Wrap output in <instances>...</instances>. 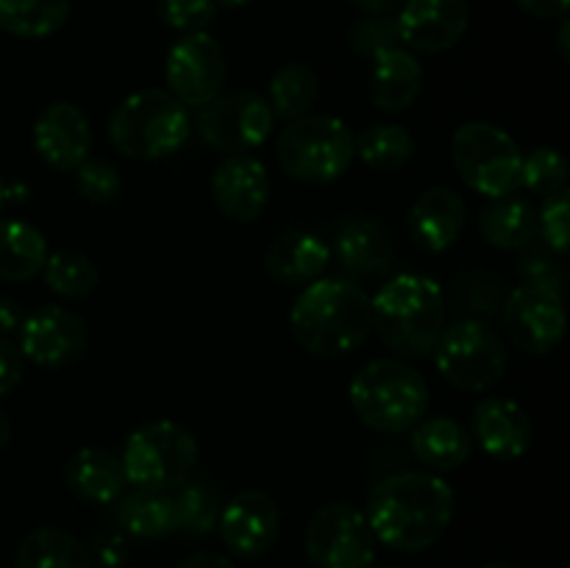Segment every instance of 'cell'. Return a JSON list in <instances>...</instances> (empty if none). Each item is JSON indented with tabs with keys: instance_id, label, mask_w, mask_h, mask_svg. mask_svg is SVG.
<instances>
[{
	"instance_id": "obj_1",
	"label": "cell",
	"mask_w": 570,
	"mask_h": 568,
	"mask_svg": "<svg viewBox=\"0 0 570 568\" xmlns=\"http://www.w3.org/2000/svg\"><path fill=\"white\" fill-rule=\"evenodd\" d=\"M454 507V490L440 473L404 471L371 490L365 518L373 538L387 549L423 551L443 538Z\"/></svg>"
},
{
	"instance_id": "obj_2",
	"label": "cell",
	"mask_w": 570,
	"mask_h": 568,
	"mask_svg": "<svg viewBox=\"0 0 570 568\" xmlns=\"http://www.w3.org/2000/svg\"><path fill=\"white\" fill-rule=\"evenodd\" d=\"M295 340L317 356H343L371 334V295L351 278H315L289 312Z\"/></svg>"
},
{
	"instance_id": "obj_3",
	"label": "cell",
	"mask_w": 570,
	"mask_h": 568,
	"mask_svg": "<svg viewBox=\"0 0 570 568\" xmlns=\"http://www.w3.org/2000/svg\"><path fill=\"white\" fill-rule=\"evenodd\" d=\"M373 329L401 356H426L445 329V295L434 278L399 273L371 298Z\"/></svg>"
},
{
	"instance_id": "obj_4",
	"label": "cell",
	"mask_w": 570,
	"mask_h": 568,
	"mask_svg": "<svg viewBox=\"0 0 570 568\" xmlns=\"http://www.w3.org/2000/svg\"><path fill=\"white\" fill-rule=\"evenodd\" d=\"M348 399L365 427L384 434L410 432L426 418V379L401 360H373L351 379Z\"/></svg>"
},
{
	"instance_id": "obj_5",
	"label": "cell",
	"mask_w": 570,
	"mask_h": 568,
	"mask_svg": "<svg viewBox=\"0 0 570 568\" xmlns=\"http://www.w3.org/2000/svg\"><path fill=\"white\" fill-rule=\"evenodd\" d=\"M193 134L189 109L167 89H139L128 95L109 120V139L122 156L154 161L184 148Z\"/></svg>"
},
{
	"instance_id": "obj_6",
	"label": "cell",
	"mask_w": 570,
	"mask_h": 568,
	"mask_svg": "<svg viewBox=\"0 0 570 568\" xmlns=\"http://www.w3.org/2000/svg\"><path fill=\"white\" fill-rule=\"evenodd\" d=\"M120 462L131 488L173 493L193 477L198 443L181 423L150 421L128 434Z\"/></svg>"
},
{
	"instance_id": "obj_7",
	"label": "cell",
	"mask_w": 570,
	"mask_h": 568,
	"mask_svg": "<svg viewBox=\"0 0 570 568\" xmlns=\"http://www.w3.org/2000/svg\"><path fill=\"white\" fill-rule=\"evenodd\" d=\"M282 170L295 182L326 184L343 176L354 161V134L332 115H304L289 120L276 143Z\"/></svg>"
},
{
	"instance_id": "obj_8",
	"label": "cell",
	"mask_w": 570,
	"mask_h": 568,
	"mask_svg": "<svg viewBox=\"0 0 570 568\" xmlns=\"http://www.w3.org/2000/svg\"><path fill=\"white\" fill-rule=\"evenodd\" d=\"M451 159L462 182L484 198H504L521 189L523 150L493 123L473 120L456 128L451 137Z\"/></svg>"
},
{
	"instance_id": "obj_9",
	"label": "cell",
	"mask_w": 570,
	"mask_h": 568,
	"mask_svg": "<svg viewBox=\"0 0 570 568\" xmlns=\"http://www.w3.org/2000/svg\"><path fill=\"white\" fill-rule=\"evenodd\" d=\"M432 354L440 376L468 393L490 390L507 371L504 337L479 317H456L449 323Z\"/></svg>"
},
{
	"instance_id": "obj_10",
	"label": "cell",
	"mask_w": 570,
	"mask_h": 568,
	"mask_svg": "<svg viewBox=\"0 0 570 568\" xmlns=\"http://www.w3.org/2000/svg\"><path fill=\"white\" fill-rule=\"evenodd\" d=\"M273 126H276V115L267 98L250 89L217 95L198 111L200 139L226 156L259 148L271 137Z\"/></svg>"
},
{
	"instance_id": "obj_11",
	"label": "cell",
	"mask_w": 570,
	"mask_h": 568,
	"mask_svg": "<svg viewBox=\"0 0 570 568\" xmlns=\"http://www.w3.org/2000/svg\"><path fill=\"white\" fill-rule=\"evenodd\" d=\"M306 555L315 568H371L376 538L365 512L345 501L321 507L306 527Z\"/></svg>"
},
{
	"instance_id": "obj_12",
	"label": "cell",
	"mask_w": 570,
	"mask_h": 568,
	"mask_svg": "<svg viewBox=\"0 0 570 568\" xmlns=\"http://www.w3.org/2000/svg\"><path fill=\"white\" fill-rule=\"evenodd\" d=\"M167 92L189 106H206L226 84V56L209 33H184L165 61Z\"/></svg>"
},
{
	"instance_id": "obj_13",
	"label": "cell",
	"mask_w": 570,
	"mask_h": 568,
	"mask_svg": "<svg viewBox=\"0 0 570 568\" xmlns=\"http://www.w3.org/2000/svg\"><path fill=\"white\" fill-rule=\"evenodd\" d=\"M504 326L512 345L534 356H543L560 345L566 334V304L562 293L540 284H518L504 304Z\"/></svg>"
},
{
	"instance_id": "obj_14",
	"label": "cell",
	"mask_w": 570,
	"mask_h": 568,
	"mask_svg": "<svg viewBox=\"0 0 570 568\" xmlns=\"http://www.w3.org/2000/svg\"><path fill=\"white\" fill-rule=\"evenodd\" d=\"M17 334V349L39 368H65L87 351V326L81 315L65 306L48 304L28 312Z\"/></svg>"
},
{
	"instance_id": "obj_15",
	"label": "cell",
	"mask_w": 570,
	"mask_h": 568,
	"mask_svg": "<svg viewBox=\"0 0 570 568\" xmlns=\"http://www.w3.org/2000/svg\"><path fill=\"white\" fill-rule=\"evenodd\" d=\"M401 45L415 53H445L468 31V0H404L395 11Z\"/></svg>"
},
{
	"instance_id": "obj_16",
	"label": "cell",
	"mask_w": 570,
	"mask_h": 568,
	"mask_svg": "<svg viewBox=\"0 0 570 568\" xmlns=\"http://www.w3.org/2000/svg\"><path fill=\"white\" fill-rule=\"evenodd\" d=\"M278 516L276 501L262 490H243L228 505H223L217 518V532L223 546L237 557H262L276 546Z\"/></svg>"
},
{
	"instance_id": "obj_17",
	"label": "cell",
	"mask_w": 570,
	"mask_h": 568,
	"mask_svg": "<svg viewBox=\"0 0 570 568\" xmlns=\"http://www.w3.org/2000/svg\"><path fill=\"white\" fill-rule=\"evenodd\" d=\"M33 148L48 167L70 173L89 159L92 150V126L87 115L70 100H56L39 111L33 123Z\"/></svg>"
},
{
	"instance_id": "obj_18",
	"label": "cell",
	"mask_w": 570,
	"mask_h": 568,
	"mask_svg": "<svg viewBox=\"0 0 570 568\" xmlns=\"http://www.w3.org/2000/svg\"><path fill=\"white\" fill-rule=\"evenodd\" d=\"M471 438L490 460L512 462L532 445V421L518 401L490 395L473 407Z\"/></svg>"
},
{
	"instance_id": "obj_19",
	"label": "cell",
	"mask_w": 570,
	"mask_h": 568,
	"mask_svg": "<svg viewBox=\"0 0 570 568\" xmlns=\"http://www.w3.org/2000/svg\"><path fill=\"white\" fill-rule=\"evenodd\" d=\"M215 206L234 223H254L271 198L267 167L248 154L226 156L212 176Z\"/></svg>"
},
{
	"instance_id": "obj_20",
	"label": "cell",
	"mask_w": 570,
	"mask_h": 568,
	"mask_svg": "<svg viewBox=\"0 0 570 568\" xmlns=\"http://www.w3.org/2000/svg\"><path fill=\"white\" fill-rule=\"evenodd\" d=\"M465 228V200L451 187H429L410 209V234L423 251L440 254L460 239Z\"/></svg>"
},
{
	"instance_id": "obj_21",
	"label": "cell",
	"mask_w": 570,
	"mask_h": 568,
	"mask_svg": "<svg viewBox=\"0 0 570 568\" xmlns=\"http://www.w3.org/2000/svg\"><path fill=\"white\" fill-rule=\"evenodd\" d=\"M328 251L348 276H376L393 265L395 256L390 234L371 217H348L340 223Z\"/></svg>"
},
{
	"instance_id": "obj_22",
	"label": "cell",
	"mask_w": 570,
	"mask_h": 568,
	"mask_svg": "<svg viewBox=\"0 0 570 568\" xmlns=\"http://www.w3.org/2000/svg\"><path fill=\"white\" fill-rule=\"evenodd\" d=\"M332 251L317 234L304 232V228H289L278 234L271 243L265 256V267L278 284H312L315 278H323Z\"/></svg>"
},
{
	"instance_id": "obj_23",
	"label": "cell",
	"mask_w": 570,
	"mask_h": 568,
	"mask_svg": "<svg viewBox=\"0 0 570 568\" xmlns=\"http://www.w3.org/2000/svg\"><path fill=\"white\" fill-rule=\"evenodd\" d=\"M410 445L432 473H449L465 466L473 454V438L460 421L449 415L423 418L410 429Z\"/></svg>"
},
{
	"instance_id": "obj_24",
	"label": "cell",
	"mask_w": 570,
	"mask_h": 568,
	"mask_svg": "<svg viewBox=\"0 0 570 568\" xmlns=\"http://www.w3.org/2000/svg\"><path fill=\"white\" fill-rule=\"evenodd\" d=\"M371 61L373 106L390 111V115L410 109L423 87V67L417 56L406 48H395Z\"/></svg>"
},
{
	"instance_id": "obj_25",
	"label": "cell",
	"mask_w": 570,
	"mask_h": 568,
	"mask_svg": "<svg viewBox=\"0 0 570 568\" xmlns=\"http://www.w3.org/2000/svg\"><path fill=\"white\" fill-rule=\"evenodd\" d=\"M65 479L72 493L92 505H115L126 490V471L120 457L104 449H78L67 460Z\"/></svg>"
},
{
	"instance_id": "obj_26",
	"label": "cell",
	"mask_w": 570,
	"mask_h": 568,
	"mask_svg": "<svg viewBox=\"0 0 570 568\" xmlns=\"http://www.w3.org/2000/svg\"><path fill=\"white\" fill-rule=\"evenodd\" d=\"M479 228L493 248L521 251L538 239V209L515 193L493 198L479 215Z\"/></svg>"
},
{
	"instance_id": "obj_27",
	"label": "cell",
	"mask_w": 570,
	"mask_h": 568,
	"mask_svg": "<svg viewBox=\"0 0 570 568\" xmlns=\"http://www.w3.org/2000/svg\"><path fill=\"white\" fill-rule=\"evenodd\" d=\"M115 505L117 523H120L128 535H134V538L159 540L178 532L176 507H173L170 493L134 488L122 490V496Z\"/></svg>"
},
{
	"instance_id": "obj_28",
	"label": "cell",
	"mask_w": 570,
	"mask_h": 568,
	"mask_svg": "<svg viewBox=\"0 0 570 568\" xmlns=\"http://www.w3.org/2000/svg\"><path fill=\"white\" fill-rule=\"evenodd\" d=\"M48 259V239L37 226L6 217L0 221V278L31 282Z\"/></svg>"
},
{
	"instance_id": "obj_29",
	"label": "cell",
	"mask_w": 570,
	"mask_h": 568,
	"mask_svg": "<svg viewBox=\"0 0 570 568\" xmlns=\"http://www.w3.org/2000/svg\"><path fill=\"white\" fill-rule=\"evenodd\" d=\"M14 568H92L89 551L72 532L59 527H39L20 540Z\"/></svg>"
},
{
	"instance_id": "obj_30",
	"label": "cell",
	"mask_w": 570,
	"mask_h": 568,
	"mask_svg": "<svg viewBox=\"0 0 570 568\" xmlns=\"http://www.w3.org/2000/svg\"><path fill=\"white\" fill-rule=\"evenodd\" d=\"M70 20V0H0V28L20 39H45Z\"/></svg>"
},
{
	"instance_id": "obj_31",
	"label": "cell",
	"mask_w": 570,
	"mask_h": 568,
	"mask_svg": "<svg viewBox=\"0 0 570 568\" xmlns=\"http://www.w3.org/2000/svg\"><path fill=\"white\" fill-rule=\"evenodd\" d=\"M354 156H360L362 165H367L371 170L395 173L410 165V159L415 156V139L404 126L379 123L354 137Z\"/></svg>"
},
{
	"instance_id": "obj_32",
	"label": "cell",
	"mask_w": 570,
	"mask_h": 568,
	"mask_svg": "<svg viewBox=\"0 0 570 568\" xmlns=\"http://www.w3.org/2000/svg\"><path fill=\"white\" fill-rule=\"evenodd\" d=\"M317 92H321V81H317L315 70L306 65H284L282 70H276V76L271 78V104L273 115L282 117V120H298V117L309 115V109L315 106Z\"/></svg>"
},
{
	"instance_id": "obj_33",
	"label": "cell",
	"mask_w": 570,
	"mask_h": 568,
	"mask_svg": "<svg viewBox=\"0 0 570 568\" xmlns=\"http://www.w3.org/2000/svg\"><path fill=\"white\" fill-rule=\"evenodd\" d=\"M173 507H176L178 532L187 535H209L220 518V496L200 479H187L173 490Z\"/></svg>"
},
{
	"instance_id": "obj_34",
	"label": "cell",
	"mask_w": 570,
	"mask_h": 568,
	"mask_svg": "<svg viewBox=\"0 0 570 568\" xmlns=\"http://www.w3.org/2000/svg\"><path fill=\"white\" fill-rule=\"evenodd\" d=\"M45 282L65 298H87L100 282V273L87 254L78 251H53L45 259Z\"/></svg>"
},
{
	"instance_id": "obj_35",
	"label": "cell",
	"mask_w": 570,
	"mask_h": 568,
	"mask_svg": "<svg viewBox=\"0 0 570 568\" xmlns=\"http://www.w3.org/2000/svg\"><path fill=\"white\" fill-rule=\"evenodd\" d=\"M566 182H568L566 156H562L557 148L540 145V148H532L527 156H523L521 187H527L532 195L549 198V195L566 189Z\"/></svg>"
},
{
	"instance_id": "obj_36",
	"label": "cell",
	"mask_w": 570,
	"mask_h": 568,
	"mask_svg": "<svg viewBox=\"0 0 570 568\" xmlns=\"http://www.w3.org/2000/svg\"><path fill=\"white\" fill-rule=\"evenodd\" d=\"M351 48L356 50L365 59H376V56L387 53V50L404 48L401 45V33H399V22H395V14H384V17H362V20L354 22L348 33Z\"/></svg>"
},
{
	"instance_id": "obj_37",
	"label": "cell",
	"mask_w": 570,
	"mask_h": 568,
	"mask_svg": "<svg viewBox=\"0 0 570 568\" xmlns=\"http://www.w3.org/2000/svg\"><path fill=\"white\" fill-rule=\"evenodd\" d=\"M76 189L83 200L89 204L106 206L111 200H117V195L122 193V178L117 173L115 165L104 159H83L76 167Z\"/></svg>"
},
{
	"instance_id": "obj_38",
	"label": "cell",
	"mask_w": 570,
	"mask_h": 568,
	"mask_svg": "<svg viewBox=\"0 0 570 568\" xmlns=\"http://www.w3.org/2000/svg\"><path fill=\"white\" fill-rule=\"evenodd\" d=\"M538 234L543 237L546 248L551 254L562 256L568 254L570 248V200L568 189H560V193L549 195L543 200V206L538 209Z\"/></svg>"
},
{
	"instance_id": "obj_39",
	"label": "cell",
	"mask_w": 570,
	"mask_h": 568,
	"mask_svg": "<svg viewBox=\"0 0 570 568\" xmlns=\"http://www.w3.org/2000/svg\"><path fill=\"white\" fill-rule=\"evenodd\" d=\"M159 17L167 28L184 33H204L215 22V0H159Z\"/></svg>"
},
{
	"instance_id": "obj_40",
	"label": "cell",
	"mask_w": 570,
	"mask_h": 568,
	"mask_svg": "<svg viewBox=\"0 0 570 568\" xmlns=\"http://www.w3.org/2000/svg\"><path fill=\"white\" fill-rule=\"evenodd\" d=\"M518 273L523 276V282L540 284V287H549L554 293H562L566 287V271L560 265V256H551V251L540 248V245L529 243L527 248L518 251Z\"/></svg>"
},
{
	"instance_id": "obj_41",
	"label": "cell",
	"mask_w": 570,
	"mask_h": 568,
	"mask_svg": "<svg viewBox=\"0 0 570 568\" xmlns=\"http://www.w3.org/2000/svg\"><path fill=\"white\" fill-rule=\"evenodd\" d=\"M89 560L98 568H122L128 560V546L126 535L120 532H98L92 543L87 546Z\"/></svg>"
},
{
	"instance_id": "obj_42",
	"label": "cell",
	"mask_w": 570,
	"mask_h": 568,
	"mask_svg": "<svg viewBox=\"0 0 570 568\" xmlns=\"http://www.w3.org/2000/svg\"><path fill=\"white\" fill-rule=\"evenodd\" d=\"M22 373H26L22 351L9 337H0V395L11 393L22 382Z\"/></svg>"
},
{
	"instance_id": "obj_43",
	"label": "cell",
	"mask_w": 570,
	"mask_h": 568,
	"mask_svg": "<svg viewBox=\"0 0 570 568\" xmlns=\"http://www.w3.org/2000/svg\"><path fill=\"white\" fill-rule=\"evenodd\" d=\"M515 6L534 20H562L570 0H515Z\"/></svg>"
},
{
	"instance_id": "obj_44",
	"label": "cell",
	"mask_w": 570,
	"mask_h": 568,
	"mask_svg": "<svg viewBox=\"0 0 570 568\" xmlns=\"http://www.w3.org/2000/svg\"><path fill=\"white\" fill-rule=\"evenodd\" d=\"M26 321V312H22L20 301L14 298H0V337L17 332Z\"/></svg>"
},
{
	"instance_id": "obj_45",
	"label": "cell",
	"mask_w": 570,
	"mask_h": 568,
	"mask_svg": "<svg viewBox=\"0 0 570 568\" xmlns=\"http://www.w3.org/2000/svg\"><path fill=\"white\" fill-rule=\"evenodd\" d=\"M178 568H234V562L228 557L215 555V551H198V555L178 562Z\"/></svg>"
},
{
	"instance_id": "obj_46",
	"label": "cell",
	"mask_w": 570,
	"mask_h": 568,
	"mask_svg": "<svg viewBox=\"0 0 570 568\" xmlns=\"http://www.w3.org/2000/svg\"><path fill=\"white\" fill-rule=\"evenodd\" d=\"M351 3H354L362 14L384 17V14H395L404 0H351Z\"/></svg>"
},
{
	"instance_id": "obj_47",
	"label": "cell",
	"mask_w": 570,
	"mask_h": 568,
	"mask_svg": "<svg viewBox=\"0 0 570 568\" xmlns=\"http://www.w3.org/2000/svg\"><path fill=\"white\" fill-rule=\"evenodd\" d=\"M570 22L562 17L560 20V31H557V53H560L562 61L570 59Z\"/></svg>"
},
{
	"instance_id": "obj_48",
	"label": "cell",
	"mask_w": 570,
	"mask_h": 568,
	"mask_svg": "<svg viewBox=\"0 0 570 568\" xmlns=\"http://www.w3.org/2000/svg\"><path fill=\"white\" fill-rule=\"evenodd\" d=\"M9 438H11V423H9V415H6V410L0 407V449L9 443Z\"/></svg>"
},
{
	"instance_id": "obj_49",
	"label": "cell",
	"mask_w": 570,
	"mask_h": 568,
	"mask_svg": "<svg viewBox=\"0 0 570 568\" xmlns=\"http://www.w3.org/2000/svg\"><path fill=\"white\" fill-rule=\"evenodd\" d=\"M9 200H14V184H6L3 176H0V212H3Z\"/></svg>"
},
{
	"instance_id": "obj_50",
	"label": "cell",
	"mask_w": 570,
	"mask_h": 568,
	"mask_svg": "<svg viewBox=\"0 0 570 568\" xmlns=\"http://www.w3.org/2000/svg\"><path fill=\"white\" fill-rule=\"evenodd\" d=\"M245 3H250V0H215V6H223V9H239Z\"/></svg>"
},
{
	"instance_id": "obj_51",
	"label": "cell",
	"mask_w": 570,
	"mask_h": 568,
	"mask_svg": "<svg viewBox=\"0 0 570 568\" xmlns=\"http://www.w3.org/2000/svg\"><path fill=\"white\" fill-rule=\"evenodd\" d=\"M484 568H521V566H515V562H488Z\"/></svg>"
},
{
	"instance_id": "obj_52",
	"label": "cell",
	"mask_w": 570,
	"mask_h": 568,
	"mask_svg": "<svg viewBox=\"0 0 570 568\" xmlns=\"http://www.w3.org/2000/svg\"><path fill=\"white\" fill-rule=\"evenodd\" d=\"M382 568H401V566H382Z\"/></svg>"
}]
</instances>
